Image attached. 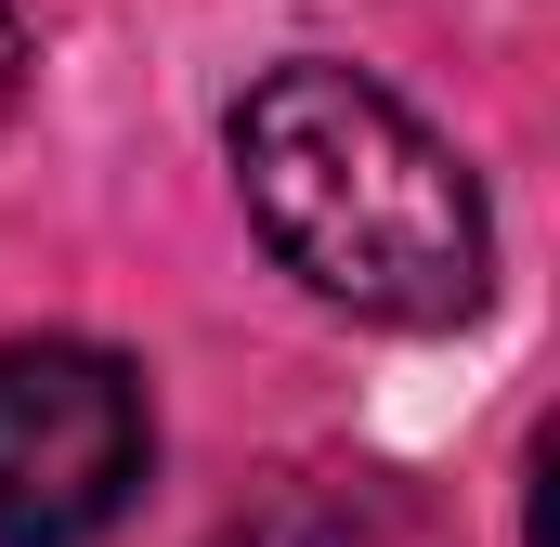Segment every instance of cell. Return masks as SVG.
<instances>
[{
  "instance_id": "6da1fadb",
  "label": "cell",
  "mask_w": 560,
  "mask_h": 547,
  "mask_svg": "<svg viewBox=\"0 0 560 547\" xmlns=\"http://www.w3.org/2000/svg\"><path fill=\"white\" fill-rule=\"evenodd\" d=\"M235 183L275 261L365 326H456L495 274L456 143L352 66H275L235 105Z\"/></svg>"
},
{
  "instance_id": "7a4b0ae2",
  "label": "cell",
  "mask_w": 560,
  "mask_h": 547,
  "mask_svg": "<svg viewBox=\"0 0 560 547\" xmlns=\"http://www.w3.org/2000/svg\"><path fill=\"white\" fill-rule=\"evenodd\" d=\"M143 482V392L92 339H0V547H92Z\"/></svg>"
},
{
  "instance_id": "3957f363",
  "label": "cell",
  "mask_w": 560,
  "mask_h": 547,
  "mask_svg": "<svg viewBox=\"0 0 560 547\" xmlns=\"http://www.w3.org/2000/svg\"><path fill=\"white\" fill-rule=\"evenodd\" d=\"M222 547H443V522L392 469H287L275 496L222 522Z\"/></svg>"
},
{
  "instance_id": "277c9868",
  "label": "cell",
  "mask_w": 560,
  "mask_h": 547,
  "mask_svg": "<svg viewBox=\"0 0 560 547\" xmlns=\"http://www.w3.org/2000/svg\"><path fill=\"white\" fill-rule=\"evenodd\" d=\"M13 92H26V13L0 0V118H13Z\"/></svg>"
}]
</instances>
